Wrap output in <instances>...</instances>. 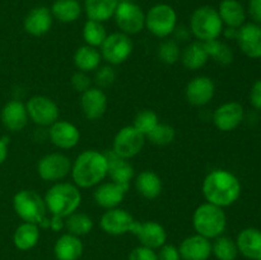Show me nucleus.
I'll use <instances>...</instances> for the list:
<instances>
[{
  "instance_id": "obj_1",
  "label": "nucleus",
  "mask_w": 261,
  "mask_h": 260,
  "mask_svg": "<svg viewBox=\"0 0 261 260\" xmlns=\"http://www.w3.org/2000/svg\"><path fill=\"white\" fill-rule=\"evenodd\" d=\"M242 186L239 177L227 170H213L205 176L201 191L206 203L221 208L231 206L241 195Z\"/></svg>"
},
{
  "instance_id": "obj_2",
  "label": "nucleus",
  "mask_w": 261,
  "mask_h": 260,
  "mask_svg": "<svg viewBox=\"0 0 261 260\" xmlns=\"http://www.w3.org/2000/svg\"><path fill=\"white\" fill-rule=\"evenodd\" d=\"M107 158L105 153L94 149L82 152L71 163L70 175L74 185L89 189L99 185L107 177Z\"/></svg>"
},
{
  "instance_id": "obj_3",
  "label": "nucleus",
  "mask_w": 261,
  "mask_h": 260,
  "mask_svg": "<svg viewBox=\"0 0 261 260\" xmlns=\"http://www.w3.org/2000/svg\"><path fill=\"white\" fill-rule=\"evenodd\" d=\"M43 200L51 216L65 218L78 211L82 203V194L74 184L59 181L46 191Z\"/></svg>"
},
{
  "instance_id": "obj_4",
  "label": "nucleus",
  "mask_w": 261,
  "mask_h": 260,
  "mask_svg": "<svg viewBox=\"0 0 261 260\" xmlns=\"http://www.w3.org/2000/svg\"><path fill=\"white\" fill-rule=\"evenodd\" d=\"M13 208L23 222L35 223L38 227H50L47 208L42 196L35 190H20L13 198Z\"/></svg>"
},
{
  "instance_id": "obj_5",
  "label": "nucleus",
  "mask_w": 261,
  "mask_h": 260,
  "mask_svg": "<svg viewBox=\"0 0 261 260\" xmlns=\"http://www.w3.org/2000/svg\"><path fill=\"white\" fill-rule=\"evenodd\" d=\"M193 226L198 235L205 239H217L227 228V216L223 208L211 203H203L193 214Z\"/></svg>"
},
{
  "instance_id": "obj_6",
  "label": "nucleus",
  "mask_w": 261,
  "mask_h": 260,
  "mask_svg": "<svg viewBox=\"0 0 261 260\" xmlns=\"http://www.w3.org/2000/svg\"><path fill=\"white\" fill-rule=\"evenodd\" d=\"M223 27L218 10L209 5L196 8L190 17V32L200 42L219 38Z\"/></svg>"
},
{
  "instance_id": "obj_7",
  "label": "nucleus",
  "mask_w": 261,
  "mask_h": 260,
  "mask_svg": "<svg viewBox=\"0 0 261 260\" xmlns=\"http://www.w3.org/2000/svg\"><path fill=\"white\" fill-rule=\"evenodd\" d=\"M177 27V13L168 4H155L145 13V28L153 36L166 38Z\"/></svg>"
},
{
  "instance_id": "obj_8",
  "label": "nucleus",
  "mask_w": 261,
  "mask_h": 260,
  "mask_svg": "<svg viewBox=\"0 0 261 260\" xmlns=\"http://www.w3.org/2000/svg\"><path fill=\"white\" fill-rule=\"evenodd\" d=\"M133 48L134 43L130 36L122 32H114L107 35L106 40L99 47V53L102 59H105L110 65H120L130 58Z\"/></svg>"
},
{
  "instance_id": "obj_9",
  "label": "nucleus",
  "mask_w": 261,
  "mask_h": 260,
  "mask_svg": "<svg viewBox=\"0 0 261 260\" xmlns=\"http://www.w3.org/2000/svg\"><path fill=\"white\" fill-rule=\"evenodd\" d=\"M114 18L120 32L127 36L137 35L145 28V13L135 3L120 2Z\"/></svg>"
},
{
  "instance_id": "obj_10",
  "label": "nucleus",
  "mask_w": 261,
  "mask_h": 260,
  "mask_svg": "<svg viewBox=\"0 0 261 260\" xmlns=\"http://www.w3.org/2000/svg\"><path fill=\"white\" fill-rule=\"evenodd\" d=\"M145 135L142 134L133 125L121 127L116 133L112 142V152L119 157L130 160L142 152L145 143Z\"/></svg>"
},
{
  "instance_id": "obj_11",
  "label": "nucleus",
  "mask_w": 261,
  "mask_h": 260,
  "mask_svg": "<svg viewBox=\"0 0 261 260\" xmlns=\"http://www.w3.org/2000/svg\"><path fill=\"white\" fill-rule=\"evenodd\" d=\"M71 163L70 158L63 153H50L38 161L37 173L43 181L59 183L70 173Z\"/></svg>"
},
{
  "instance_id": "obj_12",
  "label": "nucleus",
  "mask_w": 261,
  "mask_h": 260,
  "mask_svg": "<svg viewBox=\"0 0 261 260\" xmlns=\"http://www.w3.org/2000/svg\"><path fill=\"white\" fill-rule=\"evenodd\" d=\"M27 114L38 126H51L60 116V110L55 101L46 96H33L25 103Z\"/></svg>"
},
{
  "instance_id": "obj_13",
  "label": "nucleus",
  "mask_w": 261,
  "mask_h": 260,
  "mask_svg": "<svg viewBox=\"0 0 261 260\" xmlns=\"http://www.w3.org/2000/svg\"><path fill=\"white\" fill-rule=\"evenodd\" d=\"M130 232L138 237L142 246L149 247L153 250L160 249L167 241V232H166L165 227L154 221H135Z\"/></svg>"
},
{
  "instance_id": "obj_14",
  "label": "nucleus",
  "mask_w": 261,
  "mask_h": 260,
  "mask_svg": "<svg viewBox=\"0 0 261 260\" xmlns=\"http://www.w3.org/2000/svg\"><path fill=\"white\" fill-rule=\"evenodd\" d=\"M135 219L127 211L121 208L107 209L101 217V228L111 236H121L132 231Z\"/></svg>"
},
{
  "instance_id": "obj_15",
  "label": "nucleus",
  "mask_w": 261,
  "mask_h": 260,
  "mask_svg": "<svg viewBox=\"0 0 261 260\" xmlns=\"http://www.w3.org/2000/svg\"><path fill=\"white\" fill-rule=\"evenodd\" d=\"M216 93V84L212 78L205 75L195 76L186 86L185 96L190 105L201 107L208 105Z\"/></svg>"
},
{
  "instance_id": "obj_16",
  "label": "nucleus",
  "mask_w": 261,
  "mask_h": 260,
  "mask_svg": "<svg viewBox=\"0 0 261 260\" xmlns=\"http://www.w3.org/2000/svg\"><path fill=\"white\" fill-rule=\"evenodd\" d=\"M245 117V110L239 102H226L221 105L213 114V122L221 132H232L241 125Z\"/></svg>"
},
{
  "instance_id": "obj_17",
  "label": "nucleus",
  "mask_w": 261,
  "mask_h": 260,
  "mask_svg": "<svg viewBox=\"0 0 261 260\" xmlns=\"http://www.w3.org/2000/svg\"><path fill=\"white\" fill-rule=\"evenodd\" d=\"M48 127V138L51 143L60 149H71L76 147L81 140L78 127L65 120H58Z\"/></svg>"
},
{
  "instance_id": "obj_18",
  "label": "nucleus",
  "mask_w": 261,
  "mask_h": 260,
  "mask_svg": "<svg viewBox=\"0 0 261 260\" xmlns=\"http://www.w3.org/2000/svg\"><path fill=\"white\" fill-rule=\"evenodd\" d=\"M107 96L103 89L98 87H91L88 91L82 93L81 97V109L84 116L88 120H98L105 115L107 110Z\"/></svg>"
},
{
  "instance_id": "obj_19",
  "label": "nucleus",
  "mask_w": 261,
  "mask_h": 260,
  "mask_svg": "<svg viewBox=\"0 0 261 260\" xmlns=\"http://www.w3.org/2000/svg\"><path fill=\"white\" fill-rule=\"evenodd\" d=\"M237 42L247 58L261 59V25L256 23H245L239 28Z\"/></svg>"
},
{
  "instance_id": "obj_20",
  "label": "nucleus",
  "mask_w": 261,
  "mask_h": 260,
  "mask_svg": "<svg viewBox=\"0 0 261 260\" xmlns=\"http://www.w3.org/2000/svg\"><path fill=\"white\" fill-rule=\"evenodd\" d=\"M129 188L130 186L119 185V184H115L112 181L101 183L99 185H97L96 190H94V201H96L97 205L105 209L117 208L124 201Z\"/></svg>"
},
{
  "instance_id": "obj_21",
  "label": "nucleus",
  "mask_w": 261,
  "mask_h": 260,
  "mask_svg": "<svg viewBox=\"0 0 261 260\" xmlns=\"http://www.w3.org/2000/svg\"><path fill=\"white\" fill-rule=\"evenodd\" d=\"M182 260H208L212 255V242L200 235H191L178 246Z\"/></svg>"
},
{
  "instance_id": "obj_22",
  "label": "nucleus",
  "mask_w": 261,
  "mask_h": 260,
  "mask_svg": "<svg viewBox=\"0 0 261 260\" xmlns=\"http://www.w3.org/2000/svg\"><path fill=\"white\" fill-rule=\"evenodd\" d=\"M54 17L51 14V10L46 7H36L28 12L25 15L23 27L24 31L31 36L40 37L46 35L53 27Z\"/></svg>"
},
{
  "instance_id": "obj_23",
  "label": "nucleus",
  "mask_w": 261,
  "mask_h": 260,
  "mask_svg": "<svg viewBox=\"0 0 261 260\" xmlns=\"http://www.w3.org/2000/svg\"><path fill=\"white\" fill-rule=\"evenodd\" d=\"M105 155L107 158V176L111 178L112 183L119 184V185L130 186V181L133 180L135 175L134 167L132 163L125 158L119 157L115 154L112 150L105 152Z\"/></svg>"
},
{
  "instance_id": "obj_24",
  "label": "nucleus",
  "mask_w": 261,
  "mask_h": 260,
  "mask_svg": "<svg viewBox=\"0 0 261 260\" xmlns=\"http://www.w3.org/2000/svg\"><path fill=\"white\" fill-rule=\"evenodd\" d=\"M28 114L25 105L18 99H12L2 110V122L10 132H20L28 122Z\"/></svg>"
},
{
  "instance_id": "obj_25",
  "label": "nucleus",
  "mask_w": 261,
  "mask_h": 260,
  "mask_svg": "<svg viewBox=\"0 0 261 260\" xmlns=\"http://www.w3.org/2000/svg\"><path fill=\"white\" fill-rule=\"evenodd\" d=\"M237 249L246 259L261 260V231L254 227L242 229L237 236Z\"/></svg>"
},
{
  "instance_id": "obj_26",
  "label": "nucleus",
  "mask_w": 261,
  "mask_h": 260,
  "mask_svg": "<svg viewBox=\"0 0 261 260\" xmlns=\"http://www.w3.org/2000/svg\"><path fill=\"white\" fill-rule=\"evenodd\" d=\"M83 242L81 237L64 233L54 245V254L58 260H78L83 254Z\"/></svg>"
},
{
  "instance_id": "obj_27",
  "label": "nucleus",
  "mask_w": 261,
  "mask_h": 260,
  "mask_svg": "<svg viewBox=\"0 0 261 260\" xmlns=\"http://www.w3.org/2000/svg\"><path fill=\"white\" fill-rule=\"evenodd\" d=\"M223 25L232 28H240L246 20V10L239 0H222L218 9Z\"/></svg>"
},
{
  "instance_id": "obj_28",
  "label": "nucleus",
  "mask_w": 261,
  "mask_h": 260,
  "mask_svg": "<svg viewBox=\"0 0 261 260\" xmlns=\"http://www.w3.org/2000/svg\"><path fill=\"white\" fill-rule=\"evenodd\" d=\"M135 188L143 198L153 200L161 195L163 185L161 177L154 171L145 170L135 177Z\"/></svg>"
},
{
  "instance_id": "obj_29",
  "label": "nucleus",
  "mask_w": 261,
  "mask_h": 260,
  "mask_svg": "<svg viewBox=\"0 0 261 260\" xmlns=\"http://www.w3.org/2000/svg\"><path fill=\"white\" fill-rule=\"evenodd\" d=\"M119 0H84L83 9L88 19L106 22L114 17Z\"/></svg>"
},
{
  "instance_id": "obj_30",
  "label": "nucleus",
  "mask_w": 261,
  "mask_h": 260,
  "mask_svg": "<svg viewBox=\"0 0 261 260\" xmlns=\"http://www.w3.org/2000/svg\"><path fill=\"white\" fill-rule=\"evenodd\" d=\"M180 59L186 69H189V70H199L208 63L209 56L205 50V46H204V42L196 40L194 42L189 43L181 51Z\"/></svg>"
},
{
  "instance_id": "obj_31",
  "label": "nucleus",
  "mask_w": 261,
  "mask_h": 260,
  "mask_svg": "<svg viewBox=\"0 0 261 260\" xmlns=\"http://www.w3.org/2000/svg\"><path fill=\"white\" fill-rule=\"evenodd\" d=\"M74 65L78 70L84 71V73H89V71H96L101 65L102 56L101 53L97 47H92V46L84 45L76 48L74 53Z\"/></svg>"
},
{
  "instance_id": "obj_32",
  "label": "nucleus",
  "mask_w": 261,
  "mask_h": 260,
  "mask_svg": "<svg viewBox=\"0 0 261 260\" xmlns=\"http://www.w3.org/2000/svg\"><path fill=\"white\" fill-rule=\"evenodd\" d=\"M40 240V227L35 223L23 222L17 227L13 235V242L18 250L27 251L33 249Z\"/></svg>"
},
{
  "instance_id": "obj_33",
  "label": "nucleus",
  "mask_w": 261,
  "mask_h": 260,
  "mask_svg": "<svg viewBox=\"0 0 261 260\" xmlns=\"http://www.w3.org/2000/svg\"><path fill=\"white\" fill-rule=\"evenodd\" d=\"M50 10L59 22L73 23L81 17L83 8L78 0H55Z\"/></svg>"
},
{
  "instance_id": "obj_34",
  "label": "nucleus",
  "mask_w": 261,
  "mask_h": 260,
  "mask_svg": "<svg viewBox=\"0 0 261 260\" xmlns=\"http://www.w3.org/2000/svg\"><path fill=\"white\" fill-rule=\"evenodd\" d=\"M64 227L68 229V233L74 236H84L88 235L93 228V219L83 212H74L70 216L64 218Z\"/></svg>"
},
{
  "instance_id": "obj_35",
  "label": "nucleus",
  "mask_w": 261,
  "mask_h": 260,
  "mask_svg": "<svg viewBox=\"0 0 261 260\" xmlns=\"http://www.w3.org/2000/svg\"><path fill=\"white\" fill-rule=\"evenodd\" d=\"M204 46H205L209 59L212 58L216 63L221 64V65H229L233 61V51H232V48L227 43L221 42L218 38L204 42Z\"/></svg>"
},
{
  "instance_id": "obj_36",
  "label": "nucleus",
  "mask_w": 261,
  "mask_h": 260,
  "mask_svg": "<svg viewBox=\"0 0 261 260\" xmlns=\"http://www.w3.org/2000/svg\"><path fill=\"white\" fill-rule=\"evenodd\" d=\"M107 37V31L103 23L88 19L83 25V38L86 45L92 47H101Z\"/></svg>"
},
{
  "instance_id": "obj_37",
  "label": "nucleus",
  "mask_w": 261,
  "mask_h": 260,
  "mask_svg": "<svg viewBox=\"0 0 261 260\" xmlns=\"http://www.w3.org/2000/svg\"><path fill=\"white\" fill-rule=\"evenodd\" d=\"M212 254L218 260H234L239 254L236 241L223 235L217 237L212 244Z\"/></svg>"
},
{
  "instance_id": "obj_38",
  "label": "nucleus",
  "mask_w": 261,
  "mask_h": 260,
  "mask_svg": "<svg viewBox=\"0 0 261 260\" xmlns=\"http://www.w3.org/2000/svg\"><path fill=\"white\" fill-rule=\"evenodd\" d=\"M175 137L176 132L175 129H173V126L160 122V124H158L145 138H147L152 144L163 147V145L171 144V143L175 140Z\"/></svg>"
},
{
  "instance_id": "obj_39",
  "label": "nucleus",
  "mask_w": 261,
  "mask_h": 260,
  "mask_svg": "<svg viewBox=\"0 0 261 260\" xmlns=\"http://www.w3.org/2000/svg\"><path fill=\"white\" fill-rule=\"evenodd\" d=\"M158 58L167 65H173L177 63L181 58V48L177 41L172 40V38L162 41L161 45L158 46Z\"/></svg>"
},
{
  "instance_id": "obj_40",
  "label": "nucleus",
  "mask_w": 261,
  "mask_h": 260,
  "mask_svg": "<svg viewBox=\"0 0 261 260\" xmlns=\"http://www.w3.org/2000/svg\"><path fill=\"white\" fill-rule=\"evenodd\" d=\"M158 124H160V119L153 110H142L135 116L133 126L147 137Z\"/></svg>"
},
{
  "instance_id": "obj_41",
  "label": "nucleus",
  "mask_w": 261,
  "mask_h": 260,
  "mask_svg": "<svg viewBox=\"0 0 261 260\" xmlns=\"http://www.w3.org/2000/svg\"><path fill=\"white\" fill-rule=\"evenodd\" d=\"M93 79V82L96 83V86L98 87V88H107V87L112 86L114 82L116 81V71L112 68V65L99 66L96 70Z\"/></svg>"
},
{
  "instance_id": "obj_42",
  "label": "nucleus",
  "mask_w": 261,
  "mask_h": 260,
  "mask_svg": "<svg viewBox=\"0 0 261 260\" xmlns=\"http://www.w3.org/2000/svg\"><path fill=\"white\" fill-rule=\"evenodd\" d=\"M70 83L76 92H79V93H84V92L88 91V89L92 87V79L91 76L88 75V73L76 70L75 73L71 75Z\"/></svg>"
},
{
  "instance_id": "obj_43",
  "label": "nucleus",
  "mask_w": 261,
  "mask_h": 260,
  "mask_svg": "<svg viewBox=\"0 0 261 260\" xmlns=\"http://www.w3.org/2000/svg\"><path fill=\"white\" fill-rule=\"evenodd\" d=\"M129 260H158L157 252L145 246H138L132 250Z\"/></svg>"
},
{
  "instance_id": "obj_44",
  "label": "nucleus",
  "mask_w": 261,
  "mask_h": 260,
  "mask_svg": "<svg viewBox=\"0 0 261 260\" xmlns=\"http://www.w3.org/2000/svg\"><path fill=\"white\" fill-rule=\"evenodd\" d=\"M157 256L158 260H181L178 247L168 244H165L163 246L160 247V251L157 252Z\"/></svg>"
},
{
  "instance_id": "obj_45",
  "label": "nucleus",
  "mask_w": 261,
  "mask_h": 260,
  "mask_svg": "<svg viewBox=\"0 0 261 260\" xmlns=\"http://www.w3.org/2000/svg\"><path fill=\"white\" fill-rule=\"evenodd\" d=\"M250 102L252 107L257 111H261V79L256 81L250 91Z\"/></svg>"
},
{
  "instance_id": "obj_46",
  "label": "nucleus",
  "mask_w": 261,
  "mask_h": 260,
  "mask_svg": "<svg viewBox=\"0 0 261 260\" xmlns=\"http://www.w3.org/2000/svg\"><path fill=\"white\" fill-rule=\"evenodd\" d=\"M249 14L254 20V23L261 25V0H250Z\"/></svg>"
},
{
  "instance_id": "obj_47",
  "label": "nucleus",
  "mask_w": 261,
  "mask_h": 260,
  "mask_svg": "<svg viewBox=\"0 0 261 260\" xmlns=\"http://www.w3.org/2000/svg\"><path fill=\"white\" fill-rule=\"evenodd\" d=\"M172 35L176 36V40L177 41H186L189 38V36L191 35V32L190 28H186L185 25H180V27L175 28Z\"/></svg>"
},
{
  "instance_id": "obj_48",
  "label": "nucleus",
  "mask_w": 261,
  "mask_h": 260,
  "mask_svg": "<svg viewBox=\"0 0 261 260\" xmlns=\"http://www.w3.org/2000/svg\"><path fill=\"white\" fill-rule=\"evenodd\" d=\"M8 144H9V138H0V165L4 163V161L8 157Z\"/></svg>"
},
{
  "instance_id": "obj_49",
  "label": "nucleus",
  "mask_w": 261,
  "mask_h": 260,
  "mask_svg": "<svg viewBox=\"0 0 261 260\" xmlns=\"http://www.w3.org/2000/svg\"><path fill=\"white\" fill-rule=\"evenodd\" d=\"M50 228L54 229V231H59V229L64 228V218H61V217L51 216Z\"/></svg>"
},
{
  "instance_id": "obj_50",
  "label": "nucleus",
  "mask_w": 261,
  "mask_h": 260,
  "mask_svg": "<svg viewBox=\"0 0 261 260\" xmlns=\"http://www.w3.org/2000/svg\"><path fill=\"white\" fill-rule=\"evenodd\" d=\"M224 37L228 38V40H237V36H239V28H232V27H227L223 28Z\"/></svg>"
},
{
  "instance_id": "obj_51",
  "label": "nucleus",
  "mask_w": 261,
  "mask_h": 260,
  "mask_svg": "<svg viewBox=\"0 0 261 260\" xmlns=\"http://www.w3.org/2000/svg\"><path fill=\"white\" fill-rule=\"evenodd\" d=\"M119 2H124V3H134L135 0H119Z\"/></svg>"
}]
</instances>
